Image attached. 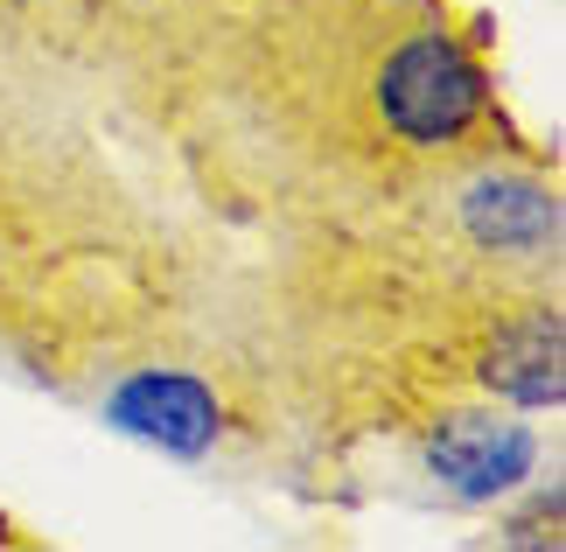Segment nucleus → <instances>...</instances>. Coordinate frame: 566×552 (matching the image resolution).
Masks as SVG:
<instances>
[{"mask_svg":"<svg viewBox=\"0 0 566 552\" xmlns=\"http://www.w3.org/2000/svg\"><path fill=\"white\" fill-rule=\"evenodd\" d=\"M105 419H113L119 434L147 440V448H161V455H182V461L210 455L217 427H224V413H217L210 385L196 378V371H134V378L105 399Z\"/></svg>","mask_w":566,"mask_h":552,"instance_id":"obj_3","label":"nucleus"},{"mask_svg":"<svg viewBox=\"0 0 566 552\" xmlns=\"http://www.w3.org/2000/svg\"><path fill=\"white\" fill-rule=\"evenodd\" d=\"M420 455H427V469L441 476L454 497H469V503H496V497H511L517 482L532 476L538 440H532L525 419L490 413V406H469V413L433 419L427 440H420Z\"/></svg>","mask_w":566,"mask_h":552,"instance_id":"obj_2","label":"nucleus"},{"mask_svg":"<svg viewBox=\"0 0 566 552\" xmlns=\"http://www.w3.org/2000/svg\"><path fill=\"white\" fill-rule=\"evenodd\" d=\"M483 385L504 392L511 406H532V413L559 406V315L553 308H538V315L517 322L504 343H490Z\"/></svg>","mask_w":566,"mask_h":552,"instance_id":"obj_5","label":"nucleus"},{"mask_svg":"<svg viewBox=\"0 0 566 552\" xmlns=\"http://www.w3.org/2000/svg\"><path fill=\"white\" fill-rule=\"evenodd\" d=\"M462 225L483 252H532L553 246V196L517 183V175H483L462 196Z\"/></svg>","mask_w":566,"mask_h":552,"instance_id":"obj_4","label":"nucleus"},{"mask_svg":"<svg viewBox=\"0 0 566 552\" xmlns=\"http://www.w3.org/2000/svg\"><path fill=\"white\" fill-rule=\"evenodd\" d=\"M371 98L391 140L441 154V147H462L475 134V119H483V71L469 63V50L454 35L420 29L378 63Z\"/></svg>","mask_w":566,"mask_h":552,"instance_id":"obj_1","label":"nucleus"}]
</instances>
